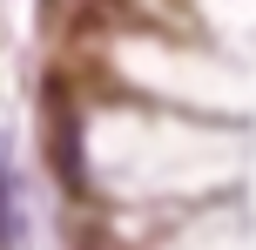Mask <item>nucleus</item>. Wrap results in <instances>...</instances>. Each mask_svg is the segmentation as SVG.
<instances>
[{"mask_svg": "<svg viewBox=\"0 0 256 250\" xmlns=\"http://www.w3.org/2000/svg\"><path fill=\"white\" fill-rule=\"evenodd\" d=\"M48 162H54V176L81 196V115H74L68 81H48Z\"/></svg>", "mask_w": 256, "mask_h": 250, "instance_id": "1", "label": "nucleus"}, {"mask_svg": "<svg viewBox=\"0 0 256 250\" xmlns=\"http://www.w3.org/2000/svg\"><path fill=\"white\" fill-rule=\"evenodd\" d=\"M20 237V216H14V189H7V169H0V250H14Z\"/></svg>", "mask_w": 256, "mask_h": 250, "instance_id": "2", "label": "nucleus"}]
</instances>
